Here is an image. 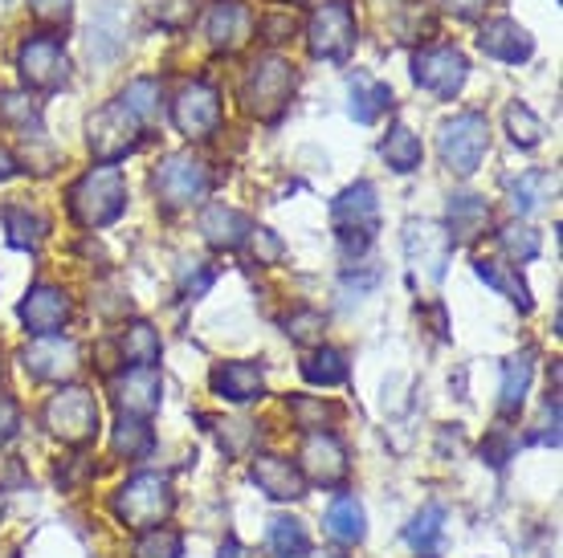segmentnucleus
I'll return each mask as SVG.
<instances>
[{"instance_id":"obj_27","label":"nucleus","mask_w":563,"mask_h":558,"mask_svg":"<svg viewBox=\"0 0 563 558\" xmlns=\"http://www.w3.org/2000/svg\"><path fill=\"white\" fill-rule=\"evenodd\" d=\"M4 233H9L13 249H37L45 233H49V221L37 209H29V204H9L4 209Z\"/></svg>"},{"instance_id":"obj_11","label":"nucleus","mask_w":563,"mask_h":558,"mask_svg":"<svg viewBox=\"0 0 563 558\" xmlns=\"http://www.w3.org/2000/svg\"><path fill=\"white\" fill-rule=\"evenodd\" d=\"M16 70H21L25 86H33V90H57V86H66V78H70V62H66V49H62L57 37L37 33V37H29L21 45Z\"/></svg>"},{"instance_id":"obj_26","label":"nucleus","mask_w":563,"mask_h":558,"mask_svg":"<svg viewBox=\"0 0 563 558\" xmlns=\"http://www.w3.org/2000/svg\"><path fill=\"white\" fill-rule=\"evenodd\" d=\"M531 376H536V350H522V355H515V359L503 367V391H498L503 416H515L522 408L527 388H531Z\"/></svg>"},{"instance_id":"obj_41","label":"nucleus","mask_w":563,"mask_h":558,"mask_svg":"<svg viewBox=\"0 0 563 558\" xmlns=\"http://www.w3.org/2000/svg\"><path fill=\"white\" fill-rule=\"evenodd\" d=\"M498 245H503L515 261H536L539 257V233L527 228V224H507V228L498 233Z\"/></svg>"},{"instance_id":"obj_25","label":"nucleus","mask_w":563,"mask_h":558,"mask_svg":"<svg viewBox=\"0 0 563 558\" xmlns=\"http://www.w3.org/2000/svg\"><path fill=\"white\" fill-rule=\"evenodd\" d=\"M486 224H490V204L482 196H450V228L445 233L453 237V245L457 241H474Z\"/></svg>"},{"instance_id":"obj_50","label":"nucleus","mask_w":563,"mask_h":558,"mask_svg":"<svg viewBox=\"0 0 563 558\" xmlns=\"http://www.w3.org/2000/svg\"><path fill=\"white\" fill-rule=\"evenodd\" d=\"M290 29H295V21H290V16H278V21H266L262 33H266V42H282V33H290Z\"/></svg>"},{"instance_id":"obj_8","label":"nucleus","mask_w":563,"mask_h":558,"mask_svg":"<svg viewBox=\"0 0 563 558\" xmlns=\"http://www.w3.org/2000/svg\"><path fill=\"white\" fill-rule=\"evenodd\" d=\"M152 183H155V196L168 209H188V204H197V200L209 196L212 176L205 168V159H197L192 152H176L155 168Z\"/></svg>"},{"instance_id":"obj_36","label":"nucleus","mask_w":563,"mask_h":558,"mask_svg":"<svg viewBox=\"0 0 563 558\" xmlns=\"http://www.w3.org/2000/svg\"><path fill=\"white\" fill-rule=\"evenodd\" d=\"M555 192V176H548V171H527L515 188H510V204H515V212H536L543 209V200Z\"/></svg>"},{"instance_id":"obj_2","label":"nucleus","mask_w":563,"mask_h":558,"mask_svg":"<svg viewBox=\"0 0 563 558\" xmlns=\"http://www.w3.org/2000/svg\"><path fill=\"white\" fill-rule=\"evenodd\" d=\"M295 66L286 62V57L269 54L262 62L250 66L245 74V82H241V102H245V111L262 119V123H274L282 111H286V102L295 94Z\"/></svg>"},{"instance_id":"obj_32","label":"nucleus","mask_w":563,"mask_h":558,"mask_svg":"<svg viewBox=\"0 0 563 558\" xmlns=\"http://www.w3.org/2000/svg\"><path fill=\"white\" fill-rule=\"evenodd\" d=\"M119 350H123V364L131 367H155L159 364V335L147 322H131L128 331L119 335Z\"/></svg>"},{"instance_id":"obj_51","label":"nucleus","mask_w":563,"mask_h":558,"mask_svg":"<svg viewBox=\"0 0 563 558\" xmlns=\"http://www.w3.org/2000/svg\"><path fill=\"white\" fill-rule=\"evenodd\" d=\"M217 558H257V550H250L245 543H238V538H229L225 546H221V555Z\"/></svg>"},{"instance_id":"obj_19","label":"nucleus","mask_w":563,"mask_h":558,"mask_svg":"<svg viewBox=\"0 0 563 558\" xmlns=\"http://www.w3.org/2000/svg\"><path fill=\"white\" fill-rule=\"evenodd\" d=\"M302 469L319 486H339L347 477V448L339 445V436L331 433H310L307 445H302Z\"/></svg>"},{"instance_id":"obj_23","label":"nucleus","mask_w":563,"mask_h":558,"mask_svg":"<svg viewBox=\"0 0 563 558\" xmlns=\"http://www.w3.org/2000/svg\"><path fill=\"white\" fill-rule=\"evenodd\" d=\"M212 391L229 404H250L266 391V376L254 364H221L212 371Z\"/></svg>"},{"instance_id":"obj_7","label":"nucleus","mask_w":563,"mask_h":558,"mask_svg":"<svg viewBox=\"0 0 563 558\" xmlns=\"http://www.w3.org/2000/svg\"><path fill=\"white\" fill-rule=\"evenodd\" d=\"M307 45L319 62H347L355 49V13L347 0H327L310 13Z\"/></svg>"},{"instance_id":"obj_49","label":"nucleus","mask_w":563,"mask_h":558,"mask_svg":"<svg viewBox=\"0 0 563 558\" xmlns=\"http://www.w3.org/2000/svg\"><path fill=\"white\" fill-rule=\"evenodd\" d=\"M441 4L457 16H478L482 9H486V0H441Z\"/></svg>"},{"instance_id":"obj_22","label":"nucleus","mask_w":563,"mask_h":558,"mask_svg":"<svg viewBox=\"0 0 563 558\" xmlns=\"http://www.w3.org/2000/svg\"><path fill=\"white\" fill-rule=\"evenodd\" d=\"M250 216L238 209H229V204H209L205 216H200V233L209 241L212 249H241L245 237H250Z\"/></svg>"},{"instance_id":"obj_13","label":"nucleus","mask_w":563,"mask_h":558,"mask_svg":"<svg viewBox=\"0 0 563 558\" xmlns=\"http://www.w3.org/2000/svg\"><path fill=\"white\" fill-rule=\"evenodd\" d=\"M465 74H470V66H465L462 49H450V45H433V49H421V54L412 57L417 86H424V90H433L441 98L457 94L465 86Z\"/></svg>"},{"instance_id":"obj_1","label":"nucleus","mask_w":563,"mask_h":558,"mask_svg":"<svg viewBox=\"0 0 563 558\" xmlns=\"http://www.w3.org/2000/svg\"><path fill=\"white\" fill-rule=\"evenodd\" d=\"M66 204H70V216L82 224V228H107V224L119 221L123 209H128V183H123V171L114 168V164L90 168L82 180L70 183Z\"/></svg>"},{"instance_id":"obj_54","label":"nucleus","mask_w":563,"mask_h":558,"mask_svg":"<svg viewBox=\"0 0 563 558\" xmlns=\"http://www.w3.org/2000/svg\"><path fill=\"white\" fill-rule=\"evenodd\" d=\"M282 4H298V0H282Z\"/></svg>"},{"instance_id":"obj_15","label":"nucleus","mask_w":563,"mask_h":558,"mask_svg":"<svg viewBox=\"0 0 563 558\" xmlns=\"http://www.w3.org/2000/svg\"><path fill=\"white\" fill-rule=\"evenodd\" d=\"M21 364L33 379H45V383H62V379H70L78 367H82V350L74 338H62V335H49V338H37L33 347L21 350Z\"/></svg>"},{"instance_id":"obj_52","label":"nucleus","mask_w":563,"mask_h":558,"mask_svg":"<svg viewBox=\"0 0 563 558\" xmlns=\"http://www.w3.org/2000/svg\"><path fill=\"white\" fill-rule=\"evenodd\" d=\"M9 176H16V159L0 147V180H9Z\"/></svg>"},{"instance_id":"obj_4","label":"nucleus","mask_w":563,"mask_h":558,"mask_svg":"<svg viewBox=\"0 0 563 558\" xmlns=\"http://www.w3.org/2000/svg\"><path fill=\"white\" fill-rule=\"evenodd\" d=\"M331 228L339 233L347 253H364L372 245V237H376V228H380L376 188L367 180H360L347 192H339L335 204H331Z\"/></svg>"},{"instance_id":"obj_3","label":"nucleus","mask_w":563,"mask_h":558,"mask_svg":"<svg viewBox=\"0 0 563 558\" xmlns=\"http://www.w3.org/2000/svg\"><path fill=\"white\" fill-rule=\"evenodd\" d=\"M172 505H176V493H172L168 477L159 473H135L114 493V514H119V522H128L131 531L159 526L172 514Z\"/></svg>"},{"instance_id":"obj_42","label":"nucleus","mask_w":563,"mask_h":558,"mask_svg":"<svg viewBox=\"0 0 563 558\" xmlns=\"http://www.w3.org/2000/svg\"><path fill=\"white\" fill-rule=\"evenodd\" d=\"M323 326H327V319L319 314V310L302 306V310H295V314L286 319V335L307 347V343H323Z\"/></svg>"},{"instance_id":"obj_39","label":"nucleus","mask_w":563,"mask_h":558,"mask_svg":"<svg viewBox=\"0 0 563 558\" xmlns=\"http://www.w3.org/2000/svg\"><path fill=\"white\" fill-rule=\"evenodd\" d=\"M119 102H123V107H128L143 126H147L155 114H159V82H155V78H135V82L119 94Z\"/></svg>"},{"instance_id":"obj_6","label":"nucleus","mask_w":563,"mask_h":558,"mask_svg":"<svg viewBox=\"0 0 563 558\" xmlns=\"http://www.w3.org/2000/svg\"><path fill=\"white\" fill-rule=\"evenodd\" d=\"M45 428L62 445H86L99 433V404L86 388H62L45 404Z\"/></svg>"},{"instance_id":"obj_20","label":"nucleus","mask_w":563,"mask_h":558,"mask_svg":"<svg viewBox=\"0 0 563 558\" xmlns=\"http://www.w3.org/2000/svg\"><path fill=\"white\" fill-rule=\"evenodd\" d=\"M478 45H482V54L498 57V62H527V57L536 54L531 33H527L519 21H510V16H498L490 25H482Z\"/></svg>"},{"instance_id":"obj_33","label":"nucleus","mask_w":563,"mask_h":558,"mask_svg":"<svg viewBox=\"0 0 563 558\" xmlns=\"http://www.w3.org/2000/svg\"><path fill=\"white\" fill-rule=\"evenodd\" d=\"M441 534H445V510L441 505H424L421 514L412 517V526H409V546L417 550V555H433L437 546H441Z\"/></svg>"},{"instance_id":"obj_43","label":"nucleus","mask_w":563,"mask_h":558,"mask_svg":"<svg viewBox=\"0 0 563 558\" xmlns=\"http://www.w3.org/2000/svg\"><path fill=\"white\" fill-rule=\"evenodd\" d=\"M290 412H295L298 428H319L323 433L327 420H335V404H323V400H307V395H298V400H290Z\"/></svg>"},{"instance_id":"obj_55","label":"nucleus","mask_w":563,"mask_h":558,"mask_svg":"<svg viewBox=\"0 0 563 558\" xmlns=\"http://www.w3.org/2000/svg\"><path fill=\"white\" fill-rule=\"evenodd\" d=\"M4 4H9V0H0V9H4Z\"/></svg>"},{"instance_id":"obj_30","label":"nucleus","mask_w":563,"mask_h":558,"mask_svg":"<svg viewBox=\"0 0 563 558\" xmlns=\"http://www.w3.org/2000/svg\"><path fill=\"white\" fill-rule=\"evenodd\" d=\"M380 155H384V164H388L393 171L409 176V171L421 168V140H417L405 123H393L388 140L380 143Z\"/></svg>"},{"instance_id":"obj_28","label":"nucleus","mask_w":563,"mask_h":558,"mask_svg":"<svg viewBox=\"0 0 563 558\" xmlns=\"http://www.w3.org/2000/svg\"><path fill=\"white\" fill-rule=\"evenodd\" d=\"M327 534L347 546L364 543V534H367L364 505L355 502V498H335V502L327 505Z\"/></svg>"},{"instance_id":"obj_46","label":"nucleus","mask_w":563,"mask_h":558,"mask_svg":"<svg viewBox=\"0 0 563 558\" xmlns=\"http://www.w3.org/2000/svg\"><path fill=\"white\" fill-rule=\"evenodd\" d=\"M209 281H212V269L205 261H188L180 274V293L184 298H200V293L209 290Z\"/></svg>"},{"instance_id":"obj_45","label":"nucleus","mask_w":563,"mask_h":558,"mask_svg":"<svg viewBox=\"0 0 563 558\" xmlns=\"http://www.w3.org/2000/svg\"><path fill=\"white\" fill-rule=\"evenodd\" d=\"M250 440H254V424H245V420L221 424V445H225V453L241 457V453H250Z\"/></svg>"},{"instance_id":"obj_44","label":"nucleus","mask_w":563,"mask_h":558,"mask_svg":"<svg viewBox=\"0 0 563 558\" xmlns=\"http://www.w3.org/2000/svg\"><path fill=\"white\" fill-rule=\"evenodd\" d=\"M245 245H250V253H254L257 266H274L282 257V241L269 233V228H250V237H245Z\"/></svg>"},{"instance_id":"obj_14","label":"nucleus","mask_w":563,"mask_h":558,"mask_svg":"<svg viewBox=\"0 0 563 558\" xmlns=\"http://www.w3.org/2000/svg\"><path fill=\"white\" fill-rule=\"evenodd\" d=\"M405 253L409 261L421 269L429 281L445 278V266H450V253H453V237L433 221H409L405 224Z\"/></svg>"},{"instance_id":"obj_21","label":"nucleus","mask_w":563,"mask_h":558,"mask_svg":"<svg viewBox=\"0 0 563 558\" xmlns=\"http://www.w3.org/2000/svg\"><path fill=\"white\" fill-rule=\"evenodd\" d=\"M250 477H254V486L262 489L266 498H274V502H298L302 489H307L302 473H298L286 457H254Z\"/></svg>"},{"instance_id":"obj_16","label":"nucleus","mask_w":563,"mask_h":558,"mask_svg":"<svg viewBox=\"0 0 563 558\" xmlns=\"http://www.w3.org/2000/svg\"><path fill=\"white\" fill-rule=\"evenodd\" d=\"M21 322L33 338L62 335V326L70 322V298L57 286H33L21 302Z\"/></svg>"},{"instance_id":"obj_31","label":"nucleus","mask_w":563,"mask_h":558,"mask_svg":"<svg viewBox=\"0 0 563 558\" xmlns=\"http://www.w3.org/2000/svg\"><path fill=\"white\" fill-rule=\"evenodd\" d=\"M474 269H478V278L486 281V286H494L507 302H515L519 310H531V290H527V281H522L510 266L482 257V261H474Z\"/></svg>"},{"instance_id":"obj_53","label":"nucleus","mask_w":563,"mask_h":558,"mask_svg":"<svg viewBox=\"0 0 563 558\" xmlns=\"http://www.w3.org/2000/svg\"><path fill=\"white\" fill-rule=\"evenodd\" d=\"M307 558H343L339 550H307Z\"/></svg>"},{"instance_id":"obj_12","label":"nucleus","mask_w":563,"mask_h":558,"mask_svg":"<svg viewBox=\"0 0 563 558\" xmlns=\"http://www.w3.org/2000/svg\"><path fill=\"white\" fill-rule=\"evenodd\" d=\"M172 123L180 126L188 140H209L221 126V94L209 82H188L172 102Z\"/></svg>"},{"instance_id":"obj_35","label":"nucleus","mask_w":563,"mask_h":558,"mask_svg":"<svg viewBox=\"0 0 563 558\" xmlns=\"http://www.w3.org/2000/svg\"><path fill=\"white\" fill-rule=\"evenodd\" d=\"M114 453L128 457V461H140L152 453V428L143 424L140 416H119V428H114Z\"/></svg>"},{"instance_id":"obj_24","label":"nucleus","mask_w":563,"mask_h":558,"mask_svg":"<svg viewBox=\"0 0 563 558\" xmlns=\"http://www.w3.org/2000/svg\"><path fill=\"white\" fill-rule=\"evenodd\" d=\"M347 111H352L355 123H376L388 107H393V90L380 82V78H372V74H352L347 78Z\"/></svg>"},{"instance_id":"obj_18","label":"nucleus","mask_w":563,"mask_h":558,"mask_svg":"<svg viewBox=\"0 0 563 558\" xmlns=\"http://www.w3.org/2000/svg\"><path fill=\"white\" fill-rule=\"evenodd\" d=\"M114 404L123 416H152L159 408V376L155 367H128L123 376L114 379Z\"/></svg>"},{"instance_id":"obj_48","label":"nucleus","mask_w":563,"mask_h":558,"mask_svg":"<svg viewBox=\"0 0 563 558\" xmlns=\"http://www.w3.org/2000/svg\"><path fill=\"white\" fill-rule=\"evenodd\" d=\"M16 404L9 400V395H0V440H9V436L16 433Z\"/></svg>"},{"instance_id":"obj_37","label":"nucleus","mask_w":563,"mask_h":558,"mask_svg":"<svg viewBox=\"0 0 563 558\" xmlns=\"http://www.w3.org/2000/svg\"><path fill=\"white\" fill-rule=\"evenodd\" d=\"M180 555H184V538H180V531H172V526L143 531L135 550H131V558H180Z\"/></svg>"},{"instance_id":"obj_10","label":"nucleus","mask_w":563,"mask_h":558,"mask_svg":"<svg viewBox=\"0 0 563 558\" xmlns=\"http://www.w3.org/2000/svg\"><path fill=\"white\" fill-rule=\"evenodd\" d=\"M140 135H143V123L135 114L114 98L107 102L95 119H90V152L99 155L102 164H114V159H123L140 147Z\"/></svg>"},{"instance_id":"obj_5","label":"nucleus","mask_w":563,"mask_h":558,"mask_svg":"<svg viewBox=\"0 0 563 558\" xmlns=\"http://www.w3.org/2000/svg\"><path fill=\"white\" fill-rule=\"evenodd\" d=\"M437 147H441L445 168L457 171V176H474L482 164V155L490 152V123H486V114H478V111L453 114L450 123L441 126Z\"/></svg>"},{"instance_id":"obj_47","label":"nucleus","mask_w":563,"mask_h":558,"mask_svg":"<svg viewBox=\"0 0 563 558\" xmlns=\"http://www.w3.org/2000/svg\"><path fill=\"white\" fill-rule=\"evenodd\" d=\"M70 4L74 0H29L33 16H37V21H49V25H54V21H66V16H70Z\"/></svg>"},{"instance_id":"obj_40","label":"nucleus","mask_w":563,"mask_h":558,"mask_svg":"<svg viewBox=\"0 0 563 558\" xmlns=\"http://www.w3.org/2000/svg\"><path fill=\"white\" fill-rule=\"evenodd\" d=\"M507 126H510L515 147H539V140H543V123H539L536 111L522 107V102H515V107L507 111Z\"/></svg>"},{"instance_id":"obj_29","label":"nucleus","mask_w":563,"mask_h":558,"mask_svg":"<svg viewBox=\"0 0 563 558\" xmlns=\"http://www.w3.org/2000/svg\"><path fill=\"white\" fill-rule=\"evenodd\" d=\"M0 123L21 131V135H42V107L25 90H0Z\"/></svg>"},{"instance_id":"obj_17","label":"nucleus","mask_w":563,"mask_h":558,"mask_svg":"<svg viewBox=\"0 0 563 558\" xmlns=\"http://www.w3.org/2000/svg\"><path fill=\"white\" fill-rule=\"evenodd\" d=\"M250 29H254V16L241 0H217L205 13V37L225 54H238L250 42Z\"/></svg>"},{"instance_id":"obj_9","label":"nucleus","mask_w":563,"mask_h":558,"mask_svg":"<svg viewBox=\"0 0 563 558\" xmlns=\"http://www.w3.org/2000/svg\"><path fill=\"white\" fill-rule=\"evenodd\" d=\"M128 33H131V13L128 0H99L90 25H86V54L95 66H111L128 54Z\"/></svg>"},{"instance_id":"obj_38","label":"nucleus","mask_w":563,"mask_h":558,"mask_svg":"<svg viewBox=\"0 0 563 558\" xmlns=\"http://www.w3.org/2000/svg\"><path fill=\"white\" fill-rule=\"evenodd\" d=\"M269 555L274 558H298L307 555V526L295 517H278L269 526Z\"/></svg>"},{"instance_id":"obj_34","label":"nucleus","mask_w":563,"mask_h":558,"mask_svg":"<svg viewBox=\"0 0 563 558\" xmlns=\"http://www.w3.org/2000/svg\"><path fill=\"white\" fill-rule=\"evenodd\" d=\"M302 379L314 383V388H335V383H343V379H347V359H343V350H335V347L314 350L307 364H302Z\"/></svg>"}]
</instances>
